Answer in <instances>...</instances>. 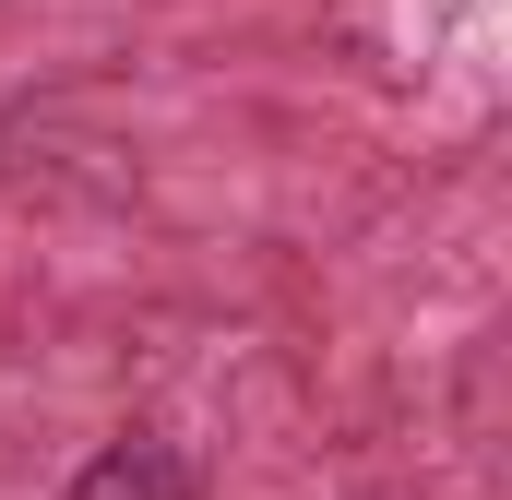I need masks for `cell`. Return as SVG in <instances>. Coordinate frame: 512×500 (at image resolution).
Masks as SVG:
<instances>
[{
	"instance_id": "obj_1",
	"label": "cell",
	"mask_w": 512,
	"mask_h": 500,
	"mask_svg": "<svg viewBox=\"0 0 512 500\" xmlns=\"http://www.w3.org/2000/svg\"><path fill=\"white\" fill-rule=\"evenodd\" d=\"M60 500H203V465H191L167 429H120V441L84 453V477Z\"/></svg>"
}]
</instances>
